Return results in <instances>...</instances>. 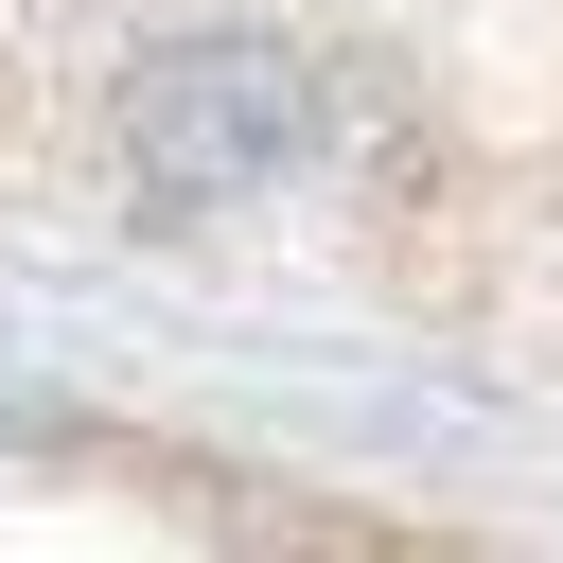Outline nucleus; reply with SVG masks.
Masks as SVG:
<instances>
[{"label":"nucleus","instance_id":"1","mask_svg":"<svg viewBox=\"0 0 563 563\" xmlns=\"http://www.w3.org/2000/svg\"><path fill=\"white\" fill-rule=\"evenodd\" d=\"M317 123H334V88H317V53L264 35V18H211V35L141 53V88H123V158H141V194H176V211H229V194L299 176Z\"/></svg>","mask_w":563,"mask_h":563}]
</instances>
